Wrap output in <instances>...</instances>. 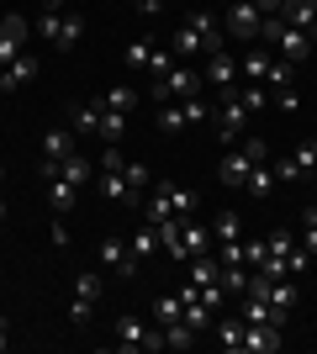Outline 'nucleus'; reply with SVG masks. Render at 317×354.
<instances>
[{"instance_id": "1", "label": "nucleus", "mask_w": 317, "mask_h": 354, "mask_svg": "<svg viewBox=\"0 0 317 354\" xmlns=\"http://www.w3.org/2000/svg\"><path fill=\"white\" fill-rule=\"evenodd\" d=\"M95 180H101V196H106V201L133 207V191H127V159L117 153V143H106L101 164H95Z\"/></svg>"}, {"instance_id": "2", "label": "nucleus", "mask_w": 317, "mask_h": 354, "mask_svg": "<svg viewBox=\"0 0 317 354\" xmlns=\"http://www.w3.org/2000/svg\"><path fill=\"white\" fill-rule=\"evenodd\" d=\"M201 69H191V64H175V69L164 74V80H153V101L169 106V101H191V95H201Z\"/></svg>"}, {"instance_id": "3", "label": "nucleus", "mask_w": 317, "mask_h": 354, "mask_svg": "<svg viewBox=\"0 0 317 354\" xmlns=\"http://www.w3.org/2000/svg\"><path fill=\"white\" fill-rule=\"evenodd\" d=\"M222 27L233 32L238 43H259V27H265V16H259V6H254V0H227Z\"/></svg>"}, {"instance_id": "4", "label": "nucleus", "mask_w": 317, "mask_h": 354, "mask_svg": "<svg viewBox=\"0 0 317 354\" xmlns=\"http://www.w3.org/2000/svg\"><path fill=\"white\" fill-rule=\"evenodd\" d=\"M243 117H249L243 95H238V90H227V95H222V106H217V138H222V143H238Z\"/></svg>"}, {"instance_id": "5", "label": "nucleus", "mask_w": 317, "mask_h": 354, "mask_svg": "<svg viewBox=\"0 0 317 354\" xmlns=\"http://www.w3.org/2000/svg\"><path fill=\"white\" fill-rule=\"evenodd\" d=\"M206 85H217L227 95V90H238V59L227 53V48H217V53H206V74H201Z\"/></svg>"}, {"instance_id": "6", "label": "nucleus", "mask_w": 317, "mask_h": 354, "mask_svg": "<svg viewBox=\"0 0 317 354\" xmlns=\"http://www.w3.org/2000/svg\"><path fill=\"white\" fill-rule=\"evenodd\" d=\"M101 270L127 281V275H137V259H133V249H127L122 238H106V243H101Z\"/></svg>"}, {"instance_id": "7", "label": "nucleus", "mask_w": 317, "mask_h": 354, "mask_svg": "<svg viewBox=\"0 0 317 354\" xmlns=\"http://www.w3.org/2000/svg\"><path fill=\"white\" fill-rule=\"evenodd\" d=\"M280 328L270 323H243V354H280Z\"/></svg>"}, {"instance_id": "8", "label": "nucleus", "mask_w": 317, "mask_h": 354, "mask_svg": "<svg viewBox=\"0 0 317 354\" xmlns=\"http://www.w3.org/2000/svg\"><path fill=\"white\" fill-rule=\"evenodd\" d=\"M16 53H27V21H21V16H6V21H0V69H6Z\"/></svg>"}, {"instance_id": "9", "label": "nucleus", "mask_w": 317, "mask_h": 354, "mask_svg": "<svg viewBox=\"0 0 317 354\" xmlns=\"http://www.w3.org/2000/svg\"><path fill=\"white\" fill-rule=\"evenodd\" d=\"M196 254H211V233L201 227V222L180 217V254H175V259H185V265H191Z\"/></svg>"}, {"instance_id": "10", "label": "nucleus", "mask_w": 317, "mask_h": 354, "mask_svg": "<svg viewBox=\"0 0 317 354\" xmlns=\"http://www.w3.org/2000/svg\"><path fill=\"white\" fill-rule=\"evenodd\" d=\"M249 169H254V159H249L243 148H233V153H222V164H217V180H222L227 191H243V180H249Z\"/></svg>"}, {"instance_id": "11", "label": "nucleus", "mask_w": 317, "mask_h": 354, "mask_svg": "<svg viewBox=\"0 0 317 354\" xmlns=\"http://www.w3.org/2000/svg\"><path fill=\"white\" fill-rule=\"evenodd\" d=\"M312 37L317 32H302V27H286L280 37H275V48H280V59H291V64H302V59H312Z\"/></svg>"}, {"instance_id": "12", "label": "nucleus", "mask_w": 317, "mask_h": 354, "mask_svg": "<svg viewBox=\"0 0 317 354\" xmlns=\"http://www.w3.org/2000/svg\"><path fill=\"white\" fill-rule=\"evenodd\" d=\"M270 48H249V53H243L238 59V80H249V85H265V80H270Z\"/></svg>"}, {"instance_id": "13", "label": "nucleus", "mask_w": 317, "mask_h": 354, "mask_svg": "<svg viewBox=\"0 0 317 354\" xmlns=\"http://www.w3.org/2000/svg\"><path fill=\"white\" fill-rule=\"evenodd\" d=\"M243 323H270V328H286V312H275L265 296H249L243 291V312H238Z\"/></svg>"}, {"instance_id": "14", "label": "nucleus", "mask_w": 317, "mask_h": 354, "mask_svg": "<svg viewBox=\"0 0 317 354\" xmlns=\"http://www.w3.org/2000/svg\"><path fill=\"white\" fill-rule=\"evenodd\" d=\"M169 53H175L180 64H191V59H201V53H206V43H201V32L191 27V21H185V27L175 32V37H169Z\"/></svg>"}, {"instance_id": "15", "label": "nucleus", "mask_w": 317, "mask_h": 354, "mask_svg": "<svg viewBox=\"0 0 317 354\" xmlns=\"http://www.w3.org/2000/svg\"><path fill=\"white\" fill-rule=\"evenodd\" d=\"M32 74H37V59H32V53H16V59L0 69V90H21Z\"/></svg>"}, {"instance_id": "16", "label": "nucleus", "mask_w": 317, "mask_h": 354, "mask_svg": "<svg viewBox=\"0 0 317 354\" xmlns=\"http://www.w3.org/2000/svg\"><path fill=\"white\" fill-rule=\"evenodd\" d=\"M280 16H286V27L312 32V27H317V0H286V6H280Z\"/></svg>"}, {"instance_id": "17", "label": "nucleus", "mask_w": 317, "mask_h": 354, "mask_svg": "<svg viewBox=\"0 0 317 354\" xmlns=\"http://www.w3.org/2000/svg\"><path fill=\"white\" fill-rule=\"evenodd\" d=\"M75 153V138H69V127H53V133L43 138V164H64Z\"/></svg>"}, {"instance_id": "18", "label": "nucleus", "mask_w": 317, "mask_h": 354, "mask_svg": "<svg viewBox=\"0 0 317 354\" xmlns=\"http://www.w3.org/2000/svg\"><path fill=\"white\" fill-rule=\"evenodd\" d=\"M275 185H280V180H275L270 159H265V164H254V169H249V180H243V191H249V196H259V201H265V196H275Z\"/></svg>"}, {"instance_id": "19", "label": "nucleus", "mask_w": 317, "mask_h": 354, "mask_svg": "<svg viewBox=\"0 0 317 354\" xmlns=\"http://www.w3.org/2000/svg\"><path fill=\"white\" fill-rule=\"evenodd\" d=\"M59 175H64V180H69V185L79 191V185H90V180H95V164L85 159V153H69V159L59 164Z\"/></svg>"}, {"instance_id": "20", "label": "nucleus", "mask_w": 317, "mask_h": 354, "mask_svg": "<svg viewBox=\"0 0 317 354\" xmlns=\"http://www.w3.org/2000/svg\"><path fill=\"white\" fill-rule=\"evenodd\" d=\"M79 37H85V16H79V11H64V16H59V37H53V48H64V53H69Z\"/></svg>"}, {"instance_id": "21", "label": "nucleus", "mask_w": 317, "mask_h": 354, "mask_svg": "<svg viewBox=\"0 0 317 354\" xmlns=\"http://www.w3.org/2000/svg\"><path fill=\"white\" fill-rule=\"evenodd\" d=\"M191 27L201 32V43H206V53L227 48V43H222V27H217V16H211V11H191Z\"/></svg>"}, {"instance_id": "22", "label": "nucleus", "mask_w": 317, "mask_h": 354, "mask_svg": "<svg viewBox=\"0 0 317 354\" xmlns=\"http://www.w3.org/2000/svg\"><path fill=\"white\" fill-rule=\"evenodd\" d=\"M101 296H106V281H101V270H79V275H75V301H90V307H95Z\"/></svg>"}, {"instance_id": "23", "label": "nucleus", "mask_w": 317, "mask_h": 354, "mask_svg": "<svg viewBox=\"0 0 317 354\" xmlns=\"http://www.w3.org/2000/svg\"><path fill=\"white\" fill-rule=\"evenodd\" d=\"M164 217H175V207H169V191H164V180H159V185H153V196L143 201V222H153V227H159Z\"/></svg>"}, {"instance_id": "24", "label": "nucleus", "mask_w": 317, "mask_h": 354, "mask_svg": "<svg viewBox=\"0 0 317 354\" xmlns=\"http://www.w3.org/2000/svg\"><path fill=\"white\" fill-rule=\"evenodd\" d=\"M101 111H106L101 101H79L75 111H69V117H75V133H101Z\"/></svg>"}, {"instance_id": "25", "label": "nucleus", "mask_w": 317, "mask_h": 354, "mask_svg": "<svg viewBox=\"0 0 317 354\" xmlns=\"http://www.w3.org/2000/svg\"><path fill=\"white\" fill-rule=\"evenodd\" d=\"M148 59H153V37H133V43H127V53H122V64H127L133 74L148 69Z\"/></svg>"}, {"instance_id": "26", "label": "nucleus", "mask_w": 317, "mask_h": 354, "mask_svg": "<svg viewBox=\"0 0 317 354\" xmlns=\"http://www.w3.org/2000/svg\"><path fill=\"white\" fill-rule=\"evenodd\" d=\"M180 317H185V296H180V291L153 301V323H159V328H164V323H180Z\"/></svg>"}, {"instance_id": "27", "label": "nucleus", "mask_w": 317, "mask_h": 354, "mask_svg": "<svg viewBox=\"0 0 317 354\" xmlns=\"http://www.w3.org/2000/svg\"><path fill=\"white\" fill-rule=\"evenodd\" d=\"M127 249H133V259H148V254L159 249V227H153V222H143V227L127 238Z\"/></svg>"}, {"instance_id": "28", "label": "nucleus", "mask_w": 317, "mask_h": 354, "mask_svg": "<svg viewBox=\"0 0 317 354\" xmlns=\"http://www.w3.org/2000/svg\"><path fill=\"white\" fill-rule=\"evenodd\" d=\"M153 185V169L148 164H127V191H133V207H143V191Z\"/></svg>"}, {"instance_id": "29", "label": "nucleus", "mask_w": 317, "mask_h": 354, "mask_svg": "<svg viewBox=\"0 0 317 354\" xmlns=\"http://www.w3.org/2000/svg\"><path fill=\"white\" fill-rule=\"evenodd\" d=\"M101 106H106V111H133V106H137V90L133 85H111L101 95Z\"/></svg>"}, {"instance_id": "30", "label": "nucleus", "mask_w": 317, "mask_h": 354, "mask_svg": "<svg viewBox=\"0 0 317 354\" xmlns=\"http://www.w3.org/2000/svg\"><path fill=\"white\" fill-rule=\"evenodd\" d=\"M191 344H196V328L185 323H164V349H191Z\"/></svg>"}, {"instance_id": "31", "label": "nucleus", "mask_w": 317, "mask_h": 354, "mask_svg": "<svg viewBox=\"0 0 317 354\" xmlns=\"http://www.w3.org/2000/svg\"><path fill=\"white\" fill-rule=\"evenodd\" d=\"M217 344L238 354L243 349V317H222V323H217Z\"/></svg>"}, {"instance_id": "32", "label": "nucleus", "mask_w": 317, "mask_h": 354, "mask_svg": "<svg viewBox=\"0 0 317 354\" xmlns=\"http://www.w3.org/2000/svg\"><path fill=\"white\" fill-rule=\"evenodd\" d=\"M291 164H296V175H312L317 169V138H302V143H296V153H291Z\"/></svg>"}, {"instance_id": "33", "label": "nucleus", "mask_w": 317, "mask_h": 354, "mask_svg": "<svg viewBox=\"0 0 317 354\" xmlns=\"http://www.w3.org/2000/svg\"><path fill=\"white\" fill-rule=\"evenodd\" d=\"M164 191H169V207H175V217H191V212H196V196L185 191V185H175V180H164Z\"/></svg>"}, {"instance_id": "34", "label": "nucleus", "mask_w": 317, "mask_h": 354, "mask_svg": "<svg viewBox=\"0 0 317 354\" xmlns=\"http://www.w3.org/2000/svg\"><path fill=\"white\" fill-rule=\"evenodd\" d=\"M122 133H127V111H101V138L106 143H122Z\"/></svg>"}, {"instance_id": "35", "label": "nucleus", "mask_w": 317, "mask_h": 354, "mask_svg": "<svg viewBox=\"0 0 317 354\" xmlns=\"http://www.w3.org/2000/svg\"><path fill=\"white\" fill-rule=\"evenodd\" d=\"M185 323L196 328V333H206V328H217V312L201 307V301H185Z\"/></svg>"}, {"instance_id": "36", "label": "nucleus", "mask_w": 317, "mask_h": 354, "mask_svg": "<svg viewBox=\"0 0 317 354\" xmlns=\"http://www.w3.org/2000/svg\"><path fill=\"white\" fill-rule=\"evenodd\" d=\"M217 281H222L227 296H243V291H249V275H243V265H222V275H217Z\"/></svg>"}, {"instance_id": "37", "label": "nucleus", "mask_w": 317, "mask_h": 354, "mask_svg": "<svg viewBox=\"0 0 317 354\" xmlns=\"http://www.w3.org/2000/svg\"><path fill=\"white\" fill-rule=\"evenodd\" d=\"M211 238H217V249H222V243H238V212H222L217 227H211Z\"/></svg>"}, {"instance_id": "38", "label": "nucleus", "mask_w": 317, "mask_h": 354, "mask_svg": "<svg viewBox=\"0 0 317 354\" xmlns=\"http://www.w3.org/2000/svg\"><path fill=\"white\" fill-rule=\"evenodd\" d=\"M159 127H164V133H180V127H185V106L180 101L159 106Z\"/></svg>"}, {"instance_id": "39", "label": "nucleus", "mask_w": 317, "mask_h": 354, "mask_svg": "<svg viewBox=\"0 0 317 354\" xmlns=\"http://www.w3.org/2000/svg\"><path fill=\"white\" fill-rule=\"evenodd\" d=\"M302 249H307V254H317V207H307V212H302Z\"/></svg>"}, {"instance_id": "40", "label": "nucleus", "mask_w": 317, "mask_h": 354, "mask_svg": "<svg viewBox=\"0 0 317 354\" xmlns=\"http://www.w3.org/2000/svg\"><path fill=\"white\" fill-rule=\"evenodd\" d=\"M175 64H180V59H175L169 48H153V59H148V74H153V80H164V74L175 69Z\"/></svg>"}, {"instance_id": "41", "label": "nucleus", "mask_w": 317, "mask_h": 354, "mask_svg": "<svg viewBox=\"0 0 317 354\" xmlns=\"http://www.w3.org/2000/svg\"><path fill=\"white\" fill-rule=\"evenodd\" d=\"M291 69H296V64H291V59H275V64H270V80H265V85L286 90V85H291Z\"/></svg>"}, {"instance_id": "42", "label": "nucleus", "mask_w": 317, "mask_h": 354, "mask_svg": "<svg viewBox=\"0 0 317 354\" xmlns=\"http://www.w3.org/2000/svg\"><path fill=\"white\" fill-rule=\"evenodd\" d=\"M265 243H270V254H280V259H286V254H291V249H296V238H291V233H286V227H275V233H270V238H265Z\"/></svg>"}, {"instance_id": "43", "label": "nucleus", "mask_w": 317, "mask_h": 354, "mask_svg": "<svg viewBox=\"0 0 317 354\" xmlns=\"http://www.w3.org/2000/svg\"><path fill=\"white\" fill-rule=\"evenodd\" d=\"M270 101L280 106V111H286V117H296V111H302V101H296V90H291V85H286V90H275Z\"/></svg>"}, {"instance_id": "44", "label": "nucleus", "mask_w": 317, "mask_h": 354, "mask_svg": "<svg viewBox=\"0 0 317 354\" xmlns=\"http://www.w3.org/2000/svg\"><path fill=\"white\" fill-rule=\"evenodd\" d=\"M59 16H64V11H43V16H37V37H48V43H53V37H59Z\"/></svg>"}, {"instance_id": "45", "label": "nucleus", "mask_w": 317, "mask_h": 354, "mask_svg": "<svg viewBox=\"0 0 317 354\" xmlns=\"http://www.w3.org/2000/svg\"><path fill=\"white\" fill-rule=\"evenodd\" d=\"M265 259H270V243H243V265H265Z\"/></svg>"}, {"instance_id": "46", "label": "nucleus", "mask_w": 317, "mask_h": 354, "mask_svg": "<svg viewBox=\"0 0 317 354\" xmlns=\"http://www.w3.org/2000/svg\"><path fill=\"white\" fill-rule=\"evenodd\" d=\"M243 106H249V111L270 106V90H259V85H243Z\"/></svg>"}, {"instance_id": "47", "label": "nucleus", "mask_w": 317, "mask_h": 354, "mask_svg": "<svg viewBox=\"0 0 317 354\" xmlns=\"http://www.w3.org/2000/svg\"><path fill=\"white\" fill-rule=\"evenodd\" d=\"M243 153H249L254 164H265V159H270V148H265V138H249V143H243Z\"/></svg>"}, {"instance_id": "48", "label": "nucleus", "mask_w": 317, "mask_h": 354, "mask_svg": "<svg viewBox=\"0 0 317 354\" xmlns=\"http://www.w3.org/2000/svg\"><path fill=\"white\" fill-rule=\"evenodd\" d=\"M90 301H69V317H75V328H85V323H90Z\"/></svg>"}, {"instance_id": "49", "label": "nucleus", "mask_w": 317, "mask_h": 354, "mask_svg": "<svg viewBox=\"0 0 317 354\" xmlns=\"http://www.w3.org/2000/svg\"><path fill=\"white\" fill-rule=\"evenodd\" d=\"M259 6V16H280V6H286V0H254Z\"/></svg>"}, {"instance_id": "50", "label": "nucleus", "mask_w": 317, "mask_h": 354, "mask_svg": "<svg viewBox=\"0 0 317 354\" xmlns=\"http://www.w3.org/2000/svg\"><path fill=\"white\" fill-rule=\"evenodd\" d=\"M43 11H69V0H43Z\"/></svg>"}, {"instance_id": "51", "label": "nucleus", "mask_w": 317, "mask_h": 354, "mask_svg": "<svg viewBox=\"0 0 317 354\" xmlns=\"http://www.w3.org/2000/svg\"><path fill=\"white\" fill-rule=\"evenodd\" d=\"M11 349V333H6V317H0V354Z\"/></svg>"}, {"instance_id": "52", "label": "nucleus", "mask_w": 317, "mask_h": 354, "mask_svg": "<svg viewBox=\"0 0 317 354\" xmlns=\"http://www.w3.org/2000/svg\"><path fill=\"white\" fill-rule=\"evenodd\" d=\"M133 6H137L143 16H159V11H153V0H133Z\"/></svg>"}, {"instance_id": "53", "label": "nucleus", "mask_w": 317, "mask_h": 354, "mask_svg": "<svg viewBox=\"0 0 317 354\" xmlns=\"http://www.w3.org/2000/svg\"><path fill=\"white\" fill-rule=\"evenodd\" d=\"M6 217H11V207H6V201H0V222H6Z\"/></svg>"}, {"instance_id": "54", "label": "nucleus", "mask_w": 317, "mask_h": 354, "mask_svg": "<svg viewBox=\"0 0 317 354\" xmlns=\"http://www.w3.org/2000/svg\"><path fill=\"white\" fill-rule=\"evenodd\" d=\"M164 6H169V0H153V11H164Z\"/></svg>"}, {"instance_id": "55", "label": "nucleus", "mask_w": 317, "mask_h": 354, "mask_svg": "<svg viewBox=\"0 0 317 354\" xmlns=\"http://www.w3.org/2000/svg\"><path fill=\"white\" fill-rule=\"evenodd\" d=\"M312 59H317V37H312Z\"/></svg>"}, {"instance_id": "56", "label": "nucleus", "mask_w": 317, "mask_h": 354, "mask_svg": "<svg viewBox=\"0 0 317 354\" xmlns=\"http://www.w3.org/2000/svg\"><path fill=\"white\" fill-rule=\"evenodd\" d=\"M0 180H6V169H0Z\"/></svg>"}, {"instance_id": "57", "label": "nucleus", "mask_w": 317, "mask_h": 354, "mask_svg": "<svg viewBox=\"0 0 317 354\" xmlns=\"http://www.w3.org/2000/svg\"><path fill=\"white\" fill-rule=\"evenodd\" d=\"M222 6H227V0H222Z\"/></svg>"}]
</instances>
